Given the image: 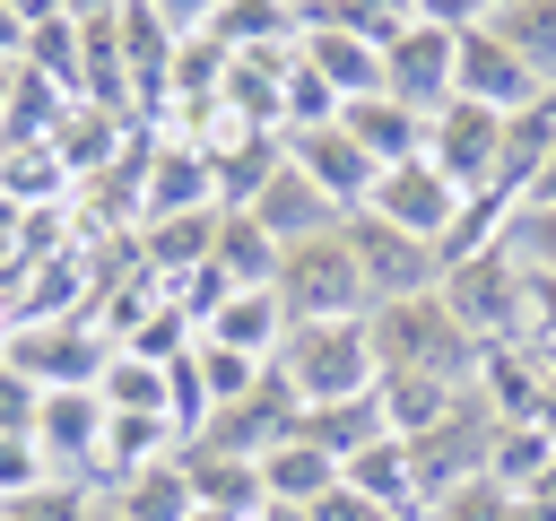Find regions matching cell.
<instances>
[{
  "label": "cell",
  "instance_id": "obj_1",
  "mask_svg": "<svg viewBox=\"0 0 556 521\" xmlns=\"http://www.w3.org/2000/svg\"><path fill=\"white\" fill-rule=\"evenodd\" d=\"M365 330H374V365H382V373L478 382V356H486V347L460 330V313L443 304V287H434V295H391V304H374Z\"/></svg>",
  "mask_w": 556,
  "mask_h": 521
},
{
  "label": "cell",
  "instance_id": "obj_2",
  "mask_svg": "<svg viewBox=\"0 0 556 521\" xmlns=\"http://www.w3.org/2000/svg\"><path fill=\"white\" fill-rule=\"evenodd\" d=\"M269 365L295 382L304 408H321V399H365V391L382 382L365 313H348V321H287V339H278Z\"/></svg>",
  "mask_w": 556,
  "mask_h": 521
},
{
  "label": "cell",
  "instance_id": "obj_3",
  "mask_svg": "<svg viewBox=\"0 0 556 521\" xmlns=\"http://www.w3.org/2000/svg\"><path fill=\"white\" fill-rule=\"evenodd\" d=\"M443 304L460 313V330L478 347H504V339H530V269L513 243H486L469 260H443Z\"/></svg>",
  "mask_w": 556,
  "mask_h": 521
},
{
  "label": "cell",
  "instance_id": "obj_4",
  "mask_svg": "<svg viewBox=\"0 0 556 521\" xmlns=\"http://www.w3.org/2000/svg\"><path fill=\"white\" fill-rule=\"evenodd\" d=\"M269 295L287 304V321H348V313H374L365 278H356V252L348 234H304V243H278V278Z\"/></svg>",
  "mask_w": 556,
  "mask_h": 521
},
{
  "label": "cell",
  "instance_id": "obj_5",
  "mask_svg": "<svg viewBox=\"0 0 556 521\" xmlns=\"http://www.w3.org/2000/svg\"><path fill=\"white\" fill-rule=\"evenodd\" d=\"M339 234H348L356 278H365V295H374V304H391V295H434V287H443V252H434V243H417V234H400V226H382L374 208H348V217H339Z\"/></svg>",
  "mask_w": 556,
  "mask_h": 521
},
{
  "label": "cell",
  "instance_id": "obj_6",
  "mask_svg": "<svg viewBox=\"0 0 556 521\" xmlns=\"http://www.w3.org/2000/svg\"><path fill=\"white\" fill-rule=\"evenodd\" d=\"M417 156L478 200V191H495V165H504V113H486L478 96H452L443 113H426V148Z\"/></svg>",
  "mask_w": 556,
  "mask_h": 521
},
{
  "label": "cell",
  "instance_id": "obj_7",
  "mask_svg": "<svg viewBox=\"0 0 556 521\" xmlns=\"http://www.w3.org/2000/svg\"><path fill=\"white\" fill-rule=\"evenodd\" d=\"M104 356H113V330H96V321H17L9 330V365L35 373L43 391H96Z\"/></svg>",
  "mask_w": 556,
  "mask_h": 521
},
{
  "label": "cell",
  "instance_id": "obj_8",
  "mask_svg": "<svg viewBox=\"0 0 556 521\" xmlns=\"http://www.w3.org/2000/svg\"><path fill=\"white\" fill-rule=\"evenodd\" d=\"M452 69H460V26H400L391 43H382V96H400L408 113H443L460 87H452Z\"/></svg>",
  "mask_w": 556,
  "mask_h": 521
},
{
  "label": "cell",
  "instance_id": "obj_9",
  "mask_svg": "<svg viewBox=\"0 0 556 521\" xmlns=\"http://www.w3.org/2000/svg\"><path fill=\"white\" fill-rule=\"evenodd\" d=\"M382 226H400V234H417V243H434L443 252V234L460 226V208H469V191L460 182H443L426 156H408V165H382L374 174V200H365Z\"/></svg>",
  "mask_w": 556,
  "mask_h": 521
},
{
  "label": "cell",
  "instance_id": "obj_10",
  "mask_svg": "<svg viewBox=\"0 0 556 521\" xmlns=\"http://www.w3.org/2000/svg\"><path fill=\"white\" fill-rule=\"evenodd\" d=\"M452 87H460V96H478L486 113H521L547 78H539V69H530V61H521V52L478 17V26H460V69H452Z\"/></svg>",
  "mask_w": 556,
  "mask_h": 521
},
{
  "label": "cell",
  "instance_id": "obj_11",
  "mask_svg": "<svg viewBox=\"0 0 556 521\" xmlns=\"http://www.w3.org/2000/svg\"><path fill=\"white\" fill-rule=\"evenodd\" d=\"M252 217H261L278 243H304V234H330L348 208H339V200H330V191H321V182H313V174L287 156V165H278V174L252 191Z\"/></svg>",
  "mask_w": 556,
  "mask_h": 521
},
{
  "label": "cell",
  "instance_id": "obj_12",
  "mask_svg": "<svg viewBox=\"0 0 556 521\" xmlns=\"http://www.w3.org/2000/svg\"><path fill=\"white\" fill-rule=\"evenodd\" d=\"M287 156H295V165H304V174H313V182H321L339 208H365V200H374V174H382V165H374V156H365V148H356L339 122L295 130V139H287Z\"/></svg>",
  "mask_w": 556,
  "mask_h": 521
},
{
  "label": "cell",
  "instance_id": "obj_13",
  "mask_svg": "<svg viewBox=\"0 0 556 521\" xmlns=\"http://www.w3.org/2000/svg\"><path fill=\"white\" fill-rule=\"evenodd\" d=\"M104 391H43L35 408V443L52 469H96V443H104Z\"/></svg>",
  "mask_w": 556,
  "mask_h": 521
},
{
  "label": "cell",
  "instance_id": "obj_14",
  "mask_svg": "<svg viewBox=\"0 0 556 521\" xmlns=\"http://www.w3.org/2000/svg\"><path fill=\"white\" fill-rule=\"evenodd\" d=\"M295 52L339 87V104H356V96H382V43H365V35H348V26H304L295 35Z\"/></svg>",
  "mask_w": 556,
  "mask_h": 521
},
{
  "label": "cell",
  "instance_id": "obj_15",
  "mask_svg": "<svg viewBox=\"0 0 556 521\" xmlns=\"http://www.w3.org/2000/svg\"><path fill=\"white\" fill-rule=\"evenodd\" d=\"M339 130H348L374 165H408V156L426 148V113H408L400 96H356V104L339 113Z\"/></svg>",
  "mask_w": 556,
  "mask_h": 521
},
{
  "label": "cell",
  "instance_id": "obj_16",
  "mask_svg": "<svg viewBox=\"0 0 556 521\" xmlns=\"http://www.w3.org/2000/svg\"><path fill=\"white\" fill-rule=\"evenodd\" d=\"M200 339H217V347H243V356H278V339H287V304L269 295V287H235L208 321H200Z\"/></svg>",
  "mask_w": 556,
  "mask_h": 521
},
{
  "label": "cell",
  "instance_id": "obj_17",
  "mask_svg": "<svg viewBox=\"0 0 556 521\" xmlns=\"http://www.w3.org/2000/svg\"><path fill=\"white\" fill-rule=\"evenodd\" d=\"M208 269L226 287H269L278 278V234L252 217V208H226L217 217V243H208Z\"/></svg>",
  "mask_w": 556,
  "mask_h": 521
},
{
  "label": "cell",
  "instance_id": "obj_18",
  "mask_svg": "<svg viewBox=\"0 0 556 521\" xmlns=\"http://www.w3.org/2000/svg\"><path fill=\"white\" fill-rule=\"evenodd\" d=\"M365 504H382V512H400V521H417V460H408V443L400 434H382V443H365L348 469H339Z\"/></svg>",
  "mask_w": 556,
  "mask_h": 521
},
{
  "label": "cell",
  "instance_id": "obj_19",
  "mask_svg": "<svg viewBox=\"0 0 556 521\" xmlns=\"http://www.w3.org/2000/svg\"><path fill=\"white\" fill-rule=\"evenodd\" d=\"M217 217H226V208H182V217H148V234H139V260H148L156 278H191V269L208 260V243H217Z\"/></svg>",
  "mask_w": 556,
  "mask_h": 521
},
{
  "label": "cell",
  "instance_id": "obj_20",
  "mask_svg": "<svg viewBox=\"0 0 556 521\" xmlns=\"http://www.w3.org/2000/svg\"><path fill=\"white\" fill-rule=\"evenodd\" d=\"M295 434H304V443H321V452L348 469V460H356L365 443H382L391 425H382V399L365 391V399H321V408H304V417H295Z\"/></svg>",
  "mask_w": 556,
  "mask_h": 521
},
{
  "label": "cell",
  "instance_id": "obj_21",
  "mask_svg": "<svg viewBox=\"0 0 556 521\" xmlns=\"http://www.w3.org/2000/svg\"><path fill=\"white\" fill-rule=\"evenodd\" d=\"M261 486H269V504H313V495H330V486H339V460H330L321 443L287 434V443H269V452H261Z\"/></svg>",
  "mask_w": 556,
  "mask_h": 521
},
{
  "label": "cell",
  "instance_id": "obj_22",
  "mask_svg": "<svg viewBox=\"0 0 556 521\" xmlns=\"http://www.w3.org/2000/svg\"><path fill=\"white\" fill-rule=\"evenodd\" d=\"M460 391H469V382H434V373H382V382H374L382 425H391L400 443H417V434H426V425H434V417H443Z\"/></svg>",
  "mask_w": 556,
  "mask_h": 521
},
{
  "label": "cell",
  "instance_id": "obj_23",
  "mask_svg": "<svg viewBox=\"0 0 556 521\" xmlns=\"http://www.w3.org/2000/svg\"><path fill=\"white\" fill-rule=\"evenodd\" d=\"M174 443H182V434H174L165 417H122V408H113V417H104V443H96V469L122 486V478H139L148 460H165Z\"/></svg>",
  "mask_w": 556,
  "mask_h": 521
},
{
  "label": "cell",
  "instance_id": "obj_24",
  "mask_svg": "<svg viewBox=\"0 0 556 521\" xmlns=\"http://www.w3.org/2000/svg\"><path fill=\"white\" fill-rule=\"evenodd\" d=\"M113 504L130 512V521H191L200 512V495H191V478H182V460L165 452V460H148L139 478H122L113 486Z\"/></svg>",
  "mask_w": 556,
  "mask_h": 521
},
{
  "label": "cell",
  "instance_id": "obj_25",
  "mask_svg": "<svg viewBox=\"0 0 556 521\" xmlns=\"http://www.w3.org/2000/svg\"><path fill=\"white\" fill-rule=\"evenodd\" d=\"M96 391H104V408H122V417H165V365L139 356V347H113L104 373H96ZM165 425H174V417H165Z\"/></svg>",
  "mask_w": 556,
  "mask_h": 521
},
{
  "label": "cell",
  "instance_id": "obj_26",
  "mask_svg": "<svg viewBox=\"0 0 556 521\" xmlns=\"http://www.w3.org/2000/svg\"><path fill=\"white\" fill-rule=\"evenodd\" d=\"M486 26H495L539 78H556V0H504V9H486Z\"/></svg>",
  "mask_w": 556,
  "mask_h": 521
},
{
  "label": "cell",
  "instance_id": "obj_27",
  "mask_svg": "<svg viewBox=\"0 0 556 521\" xmlns=\"http://www.w3.org/2000/svg\"><path fill=\"white\" fill-rule=\"evenodd\" d=\"M417 521H513V486L504 478H460V486H443V495H426V512Z\"/></svg>",
  "mask_w": 556,
  "mask_h": 521
},
{
  "label": "cell",
  "instance_id": "obj_28",
  "mask_svg": "<svg viewBox=\"0 0 556 521\" xmlns=\"http://www.w3.org/2000/svg\"><path fill=\"white\" fill-rule=\"evenodd\" d=\"M321 17H330V26H348V35H365V43H391L400 26H417V9H408V0H330ZM321 17H304V26H321Z\"/></svg>",
  "mask_w": 556,
  "mask_h": 521
},
{
  "label": "cell",
  "instance_id": "obj_29",
  "mask_svg": "<svg viewBox=\"0 0 556 521\" xmlns=\"http://www.w3.org/2000/svg\"><path fill=\"white\" fill-rule=\"evenodd\" d=\"M504 243L521 252V269H556V208H513Z\"/></svg>",
  "mask_w": 556,
  "mask_h": 521
},
{
  "label": "cell",
  "instance_id": "obj_30",
  "mask_svg": "<svg viewBox=\"0 0 556 521\" xmlns=\"http://www.w3.org/2000/svg\"><path fill=\"white\" fill-rule=\"evenodd\" d=\"M35 408H43V382L0 365V434H35Z\"/></svg>",
  "mask_w": 556,
  "mask_h": 521
},
{
  "label": "cell",
  "instance_id": "obj_31",
  "mask_svg": "<svg viewBox=\"0 0 556 521\" xmlns=\"http://www.w3.org/2000/svg\"><path fill=\"white\" fill-rule=\"evenodd\" d=\"M304 521H400V512H382V504H365V495H356V486L339 478L330 495H313V504H304Z\"/></svg>",
  "mask_w": 556,
  "mask_h": 521
},
{
  "label": "cell",
  "instance_id": "obj_32",
  "mask_svg": "<svg viewBox=\"0 0 556 521\" xmlns=\"http://www.w3.org/2000/svg\"><path fill=\"white\" fill-rule=\"evenodd\" d=\"M530 339L556 347V269H530Z\"/></svg>",
  "mask_w": 556,
  "mask_h": 521
},
{
  "label": "cell",
  "instance_id": "obj_33",
  "mask_svg": "<svg viewBox=\"0 0 556 521\" xmlns=\"http://www.w3.org/2000/svg\"><path fill=\"white\" fill-rule=\"evenodd\" d=\"M148 9H156V17L174 26V35H200V26L217 17V0H148Z\"/></svg>",
  "mask_w": 556,
  "mask_h": 521
},
{
  "label": "cell",
  "instance_id": "obj_34",
  "mask_svg": "<svg viewBox=\"0 0 556 521\" xmlns=\"http://www.w3.org/2000/svg\"><path fill=\"white\" fill-rule=\"evenodd\" d=\"M408 9H417L426 26H478V17H486V0H408Z\"/></svg>",
  "mask_w": 556,
  "mask_h": 521
},
{
  "label": "cell",
  "instance_id": "obj_35",
  "mask_svg": "<svg viewBox=\"0 0 556 521\" xmlns=\"http://www.w3.org/2000/svg\"><path fill=\"white\" fill-rule=\"evenodd\" d=\"M61 9H70V17H113L122 0H61Z\"/></svg>",
  "mask_w": 556,
  "mask_h": 521
},
{
  "label": "cell",
  "instance_id": "obj_36",
  "mask_svg": "<svg viewBox=\"0 0 556 521\" xmlns=\"http://www.w3.org/2000/svg\"><path fill=\"white\" fill-rule=\"evenodd\" d=\"M87 521H130V512H122L113 495H96V504H87Z\"/></svg>",
  "mask_w": 556,
  "mask_h": 521
},
{
  "label": "cell",
  "instance_id": "obj_37",
  "mask_svg": "<svg viewBox=\"0 0 556 521\" xmlns=\"http://www.w3.org/2000/svg\"><path fill=\"white\" fill-rule=\"evenodd\" d=\"M287 9H295V26H304V17H321V9H330V0H287Z\"/></svg>",
  "mask_w": 556,
  "mask_h": 521
},
{
  "label": "cell",
  "instance_id": "obj_38",
  "mask_svg": "<svg viewBox=\"0 0 556 521\" xmlns=\"http://www.w3.org/2000/svg\"><path fill=\"white\" fill-rule=\"evenodd\" d=\"M0 521H26V512H17V504H0Z\"/></svg>",
  "mask_w": 556,
  "mask_h": 521
},
{
  "label": "cell",
  "instance_id": "obj_39",
  "mask_svg": "<svg viewBox=\"0 0 556 521\" xmlns=\"http://www.w3.org/2000/svg\"><path fill=\"white\" fill-rule=\"evenodd\" d=\"M486 9H504V0H486Z\"/></svg>",
  "mask_w": 556,
  "mask_h": 521
}]
</instances>
